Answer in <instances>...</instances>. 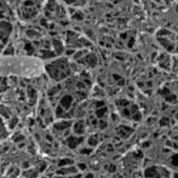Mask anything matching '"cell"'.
I'll use <instances>...</instances> for the list:
<instances>
[]
</instances>
